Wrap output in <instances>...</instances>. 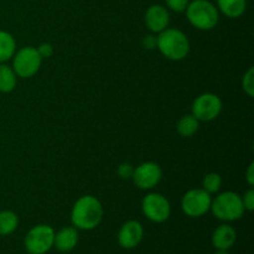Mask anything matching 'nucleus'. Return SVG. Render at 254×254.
<instances>
[{"mask_svg": "<svg viewBox=\"0 0 254 254\" xmlns=\"http://www.w3.org/2000/svg\"><path fill=\"white\" fill-rule=\"evenodd\" d=\"M103 213V206L98 198L91 195L82 196L72 207L71 222L77 230L91 231L102 222Z\"/></svg>", "mask_w": 254, "mask_h": 254, "instance_id": "f257e3e1", "label": "nucleus"}, {"mask_svg": "<svg viewBox=\"0 0 254 254\" xmlns=\"http://www.w3.org/2000/svg\"><path fill=\"white\" fill-rule=\"evenodd\" d=\"M156 49L171 61H181L190 52V41L179 29H165L156 36Z\"/></svg>", "mask_w": 254, "mask_h": 254, "instance_id": "f03ea898", "label": "nucleus"}, {"mask_svg": "<svg viewBox=\"0 0 254 254\" xmlns=\"http://www.w3.org/2000/svg\"><path fill=\"white\" fill-rule=\"evenodd\" d=\"M188 20L198 30H212L217 25L220 14L217 6L208 0H192L185 10Z\"/></svg>", "mask_w": 254, "mask_h": 254, "instance_id": "7ed1b4c3", "label": "nucleus"}, {"mask_svg": "<svg viewBox=\"0 0 254 254\" xmlns=\"http://www.w3.org/2000/svg\"><path fill=\"white\" fill-rule=\"evenodd\" d=\"M211 211L216 218L226 222L240 220L245 213V206L242 202V196L233 191H226L216 196L211 203Z\"/></svg>", "mask_w": 254, "mask_h": 254, "instance_id": "20e7f679", "label": "nucleus"}, {"mask_svg": "<svg viewBox=\"0 0 254 254\" xmlns=\"http://www.w3.org/2000/svg\"><path fill=\"white\" fill-rule=\"evenodd\" d=\"M42 59L35 47L26 46L17 50L12 56V69L17 77L30 78L39 72Z\"/></svg>", "mask_w": 254, "mask_h": 254, "instance_id": "39448f33", "label": "nucleus"}, {"mask_svg": "<svg viewBox=\"0 0 254 254\" xmlns=\"http://www.w3.org/2000/svg\"><path fill=\"white\" fill-rule=\"evenodd\" d=\"M55 231L49 225H37L27 232L25 248L30 254H45L54 247Z\"/></svg>", "mask_w": 254, "mask_h": 254, "instance_id": "423d86ee", "label": "nucleus"}, {"mask_svg": "<svg viewBox=\"0 0 254 254\" xmlns=\"http://www.w3.org/2000/svg\"><path fill=\"white\" fill-rule=\"evenodd\" d=\"M141 211L151 222L163 223L170 217L171 206L165 196L151 192L141 201Z\"/></svg>", "mask_w": 254, "mask_h": 254, "instance_id": "0eeeda50", "label": "nucleus"}, {"mask_svg": "<svg viewBox=\"0 0 254 254\" xmlns=\"http://www.w3.org/2000/svg\"><path fill=\"white\" fill-rule=\"evenodd\" d=\"M212 203V196L203 189H192L184 195L181 208L189 217H201L207 213Z\"/></svg>", "mask_w": 254, "mask_h": 254, "instance_id": "6e6552de", "label": "nucleus"}, {"mask_svg": "<svg viewBox=\"0 0 254 254\" xmlns=\"http://www.w3.org/2000/svg\"><path fill=\"white\" fill-rule=\"evenodd\" d=\"M191 109L198 122L215 121L222 112V101L215 93H203L193 101Z\"/></svg>", "mask_w": 254, "mask_h": 254, "instance_id": "1a4fd4ad", "label": "nucleus"}, {"mask_svg": "<svg viewBox=\"0 0 254 254\" xmlns=\"http://www.w3.org/2000/svg\"><path fill=\"white\" fill-rule=\"evenodd\" d=\"M161 176H163V171L160 166L153 161H146L134 169L131 179L135 186H138L141 190H151L160 183Z\"/></svg>", "mask_w": 254, "mask_h": 254, "instance_id": "9d476101", "label": "nucleus"}, {"mask_svg": "<svg viewBox=\"0 0 254 254\" xmlns=\"http://www.w3.org/2000/svg\"><path fill=\"white\" fill-rule=\"evenodd\" d=\"M144 237V228L138 221H127L118 232V243L124 250H133L140 245Z\"/></svg>", "mask_w": 254, "mask_h": 254, "instance_id": "9b49d317", "label": "nucleus"}, {"mask_svg": "<svg viewBox=\"0 0 254 254\" xmlns=\"http://www.w3.org/2000/svg\"><path fill=\"white\" fill-rule=\"evenodd\" d=\"M144 21L151 32L159 34L168 29L169 22H170V14L163 5H151L145 11Z\"/></svg>", "mask_w": 254, "mask_h": 254, "instance_id": "f8f14e48", "label": "nucleus"}, {"mask_svg": "<svg viewBox=\"0 0 254 254\" xmlns=\"http://www.w3.org/2000/svg\"><path fill=\"white\" fill-rule=\"evenodd\" d=\"M237 232L230 225L218 226L212 233V246L217 251H228L235 246Z\"/></svg>", "mask_w": 254, "mask_h": 254, "instance_id": "ddd939ff", "label": "nucleus"}, {"mask_svg": "<svg viewBox=\"0 0 254 254\" xmlns=\"http://www.w3.org/2000/svg\"><path fill=\"white\" fill-rule=\"evenodd\" d=\"M78 243V231L74 227H64L55 233L54 246L62 253L71 252Z\"/></svg>", "mask_w": 254, "mask_h": 254, "instance_id": "4468645a", "label": "nucleus"}, {"mask_svg": "<svg viewBox=\"0 0 254 254\" xmlns=\"http://www.w3.org/2000/svg\"><path fill=\"white\" fill-rule=\"evenodd\" d=\"M217 9L231 19H236L245 14L247 0H217Z\"/></svg>", "mask_w": 254, "mask_h": 254, "instance_id": "2eb2a0df", "label": "nucleus"}, {"mask_svg": "<svg viewBox=\"0 0 254 254\" xmlns=\"http://www.w3.org/2000/svg\"><path fill=\"white\" fill-rule=\"evenodd\" d=\"M16 52V41L10 32L0 30V64L12 59Z\"/></svg>", "mask_w": 254, "mask_h": 254, "instance_id": "dca6fc26", "label": "nucleus"}, {"mask_svg": "<svg viewBox=\"0 0 254 254\" xmlns=\"http://www.w3.org/2000/svg\"><path fill=\"white\" fill-rule=\"evenodd\" d=\"M17 82V76L12 67L5 64H0V92L10 93L15 89Z\"/></svg>", "mask_w": 254, "mask_h": 254, "instance_id": "f3484780", "label": "nucleus"}, {"mask_svg": "<svg viewBox=\"0 0 254 254\" xmlns=\"http://www.w3.org/2000/svg\"><path fill=\"white\" fill-rule=\"evenodd\" d=\"M19 217L14 211L5 210L0 212V236H9L16 231Z\"/></svg>", "mask_w": 254, "mask_h": 254, "instance_id": "a211bd4d", "label": "nucleus"}, {"mask_svg": "<svg viewBox=\"0 0 254 254\" xmlns=\"http://www.w3.org/2000/svg\"><path fill=\"white\" fill-rule=\"evenodd\" d=\"M198 127H200V122L192 116V114H186V116L181 117L180 121L178 122V133L184 138H190L193 134L197 133Z\"/></svg>", "mask_w": 254, "mask_h": 254, "instance_id": "6ab92c4d", "label": "nucleus"}, {"mask_svg": "<svg viewBox=\"0 0 254 254\" xmlns=\"http://www.w3.org/2000/svg\"><path fill=\"white\" fill-rule=\"evenodd\" d=\"M221 186H222V178H221L220 174L210 173L203 178L202 189L210 195L217 193L220 191Z\"/></svg>", "mask_w": 254, "mask_h": 254, "instance_id": "aec40b11", "label": "nucleus"}, {"mask_svg": "<svg viewBox=\"0 0 254 254\" xmlns=\"http://www.w3.org/2000/svg\"><path fill=\"white\" fill-rule=\"evenodd\" d=\"M242 87L248 96L250 97L254 96V68L253 67H251V68L246 72L245 76H243Z\"/></svg>", "mask_w": 254, "mask_h": 254, "instance_id": "412c9836", "label": "nucleus"}, {"mask_svg": "<svg viewBox=\"0 0 254 254\" xmlns=\"http://www.w3.org/2000/svg\"><path fill=\"white\" fill-rule=\"evenodd\" d=\"M166 6L175 12H184L188 7L190 0H165Z\"/></svg>", "mask_w": 254, "mask_h": 254, "instance_id": "4be33fe9", "label": "nucleus"}, {"mask_svg": "<svg viewBox=\"0 0 254 254\" xmlns=\"http://www.w3.org/2000/svg\"><path fill=\"white\" fill-rule=\"evenodd\" d=\"M134 173V168L131 164L129 163H123L118 166V175L119 178L123 179V180H128V179H131Z\"/></svg>", "mask_w": 254, "mask_h": 254, "instance_id": "5701e85b", "label": "nucleus"}, {"mask_svg": "<svg viewBox=\"0 0 254 254\" xmlns=\"http://www.w3.org/2000/svg\"><path fill=\"white\" fill-rule=\"evenodd\" d=\"M37 52H39L40 57L42 60L44 59H50V57L54 55V46H52L50 42H42L39 47H37Z\"/></svg>", "mask_w": 254, "mask_h": 254, "instance_id": "b1692460", "label": "nucleus"}, {"mask_svg": "<svg viewBox=\"0 0 254 254\" xmlns=\"http://www.w3.org/2000/svg\"><path fill=\"white\" fill-rule=\"evenodd\" d=\"M242 202L245 206L246 211H253L254 210V190L250 189L245 195L242 196Z\"/></svg>", "mask_w": 254, "mask_h": 254, "instance_id": "393cba45", "label": "nucleus"}, {"mask_svg": "<svg viewBox=\"0 0 254 254\" xmlns=\"http://www.w3.org/2000/svg\"><path fill=\"white\" fill-rule=\"evenodd\" d=\"M143 46L146 50L156 49V36H154V35H146L143 39Z\"/></svg>", "mask_w": 254, "mask_h": 254, "instance_id": "a878e982", "label": "nucleus"}, {"mask_svg": "<svg viewBox=\"0 0 254 254\" xmlns=\"http://www.w3.org/2000/svg\"><path fill=\"white\" fill-rule=\"evenodd\" d=\"M246 179H247L248 185L252 188L254 185V163L250 164V168H248L247 170V176H246Z\"/></svg>", "mask_w": 254, "mask_h": 254, "instance_id": "bb28decb", "label": "nucleus"}, {"mask_svg": "<svg viewBox=\"0 0 254 254\" xmlns=\"http://www.w3.org/2000/svg\"><path fill=\"white\" fill-rule=\"evenodd\" d=\"M215 254H230L227 252V251H217Z\"/></svg>", "mask_w": 254, "mask_h": 254, "instance_id": "cd10ccee", "label": "nucleus"}, {"mask_svg": "<svg viewBox=\"0 0 254 254\" xmlns=\"http://www.w3.org/2000/svg\"><path fill=\"white\" fill-rule=\"evenodd\" d=\"M29 254H30V253H29Z\"/></svg>", "mask_w": 254, "mask_h": 254, "instance_id": "c85d7f7f", "label": "nucleus"}]
</instances>
